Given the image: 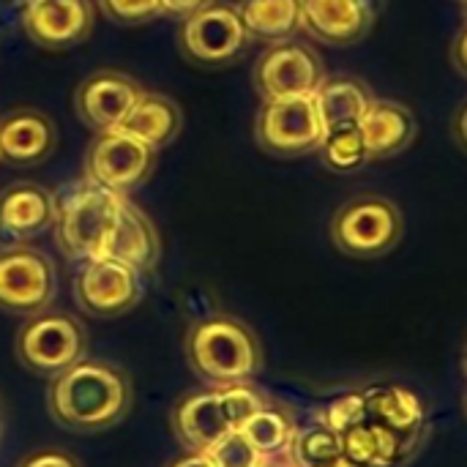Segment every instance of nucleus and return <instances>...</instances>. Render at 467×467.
Returning <instances> with one entry per match:
<instances>
[{"label":"nucleus","mask_w":467,"mask_h":467,"mask_svg":"<svg viewBox=\"0 0 467 467\" xmlns=\"http://www.w3.org/2000/svg\"><path fill=\"white\" fill-rule=\"evenodd\" d=\"M167 467H216V462L208 451H183Z\"/></svg>","instance_id":"34"},{"label":"nucleus","mask_w":467,"mask_h":467,"mask_svg":"<svg viewBox=\"0 0 467 467\" xmlns=\"http://www.w3.org/2000/svg\"><path fill=\"white\" fill-rule=\"evenodd\" d=\"M465 367H467V358H465Z\"/></svg>","instance_id":"40"},{"label":"nucleus","mask_w":467,"mask_h":467,"mask_svg":"<svg viewBox=\"0 0 467 467\" xmlns=\"http://www.w3.org/2000/svg\"><path fill=\"white\" fill-rule=\"evenodd\" d=\"M364 416H367L364 394H361V391H348V394L331 400V402L320 410V424L331 427L334 432H342L345 427L361 421Z\"/></svg>","instance_id":"31"},{"label":"nucleus","mask_w":467,"mask_h":467,"mask_svg":"<svg viewBox=\"0 0 467 467\" xmlns=\"http://www.w3.org/2000/svg\"><path fill=\"white\" fill-rule=\"evenodd\" d=\"M74 298L90 317H120L140 304L142 274L112 257L88 260L74 276Z\"/></svg>","instance_id":"11"},{"label":"nucleus","mask_w":467,"mask_h":467,"mask_svg":"<svg viewBox=\"0 0 467 467\" xmlns=\"http://www.w3.org/2000/svg\"><path fill=\"white\" fill-rule=\"evenodd\" d=\"M126 194L107 192L96 183L77 186L60 205L55 216V241L60 252L74 263H88L104 257V246L115 227L120 200Z\"/></svg>","instance_id":"3"},{"label":"nucleus","mask_w":467,"mask_h":467,"mask_svg":"<svg viewBox=\"0 0 467 467\" xmlns=\"http://www.w3.org/2000/svg\"><path fill=\"white\" fill-rule=\"evenodd\" d=\"M161 3V14L164 16H175V19H189L192 14H197V11H202L208 3H213V0H159Z\"/></svg>","instance_id":"33"},{"label":"nucleus","mask_w":467,"mask_h":467,"mask_svg":"<svg viewBox=\"0 0 467 467\" xmlns=\"http://www.w3.org/2000/svg\"><path fill=\"white\" fill-rule=\"evenodd\" d=\"M405 230L402 211L383 194H358L331 219V241L339 252L361 260L391 252Z\"/></svg>","instance_id":"5"},{"label":"nucleus","mask_w":467,"mask_h":467,"mask_svg":"<svg viewBox=\"0 0 467 467\" xmlns=\"http://www.w3.org/2000/svg\"><path fill=\"white\" fill-rule=\"evenodd\" d=\"M27 38L41 49H71L93 33L90 0H30L22 14Z\"/></svg>","instance_id":"14"},{"label":"nucleus","mask_w":467,"mask_h":467,"mask_svg":"<svg viewBox=\"0 0 467 467\" xmlns=\"http://www.w3.org/2000/svg\"><path fill=\"white\" fill-rule=\"evenodd\" d=\"M323 123L312 96L263 101L254 120L257 145L279 159H296L315 153L323 140Z\"/></svg>","instance_id":"9"},{"label":"nucleus","mask_w":467,"mask_h":467,"mask_svg":"<svg viewBox=\"0 0 467 467\" xmlns=\"http://www.w3.org/2000/svg\"><path fill=\"white\" fill-rule=\"evenodd\" d=\"M57 274L52 260L27 244L0 249V312L33 317L52 306Z\"/></svg>","instance_id":"7"},{"label":"nucleus","mask_w":467,"mask_h":467,"mask_svg":"<svg viewBox=\"0 0 467 467\" xmlns=\"http://www.w3.org/2000/svg\"><path fill=\"white\" fill-rule=\"evenodd\" d=\"M372 99L375 96L367 88V82H361L358 77H345V74L326 77L317 85V90L312 93V101H315L323 129L358 123Z\"/></svg>","instance_id":"23"},{"label":"nucleus","mask_w":467,"mask_h":467,"mask_svg":"<svg viewBox=\"0 0 467 467\" xmlns=\"http://www.w3.org/2000/svg\"><path fill=\"white\" fill-rule=\"evenodd\" d=\"M16 467H79V462L60 449H36Z\"/></svg>","instance_id":"32"},{"label":"nucleus","mask_w":467,"mask_h":467,"mask_svg":"<svg viewBox=\"0 0 467 467\" xmlns=\"http://www.w3.org/2000/svg\"><path fill=\"white\" fill-rule=\"evenodd\" d=\"M454 134H457V140L462 142L467 148V104L460 109V115H457V123H454Z\"/></svg>","instance_id":"36"},{"label":"nucleus","mask_w":467,"mask_h":467,"mask_svg":"<svg viewBox=\"0 0 467 467\" xmlns=\"http://www.w3.org/2000/svg\"><path fill=\"white\" fill-rule=\"evenodd\" d=\"M142 85L115 68H101L88 74L74 90V109L79 120L93 131H112L118 129L137 99L142 96Z\"/></svg>","instance_id":"12"},{"label":"nucleus","mask_w":467,"mask_h":467,"mask_svg":"<svg viewBox=\"0 0 467 467\" xmlns=\"http://www.w3.org/2000/svg\"><path fill=\"white\" fill-rule=\"evenodd\" d=\"M380 0H301V30L328 47H350L369 36Z\"/></svg>","instance_id":"13"},{"label":"nucleus","mask_w":467,"mask_h":467,"mask_svg":"<svg viewBox=\"0 0 467 467\" xmlns=\"http://www.w3.org/2000/svg\"><path fill=\"white\" fill-rule=\"evenodd\" d=\"M178 41L181 52L192 63L208 68L230 66L252 47V36L246 33L235 3L224 0H213L202 11L183 19Z\"/></svg>","instance_id":"6"},{"label":"nucleus","mask_w":467,"mask_h":467,"mask_svg":"<svg viewBox=\"0 0 467 467\" xmlns=\"http://www.w3.org/2000/svg\"><path fill=\"white\" fill-rule=\"evenodd\" d=\"M339 441H342L345 462L353 467H400L419 449V443L391 432L389 427L367 416L345 427L339 432Z\"/></svg>","instance_id":"19"},{"label":"nucleus","mask_w":467,"mask_h":467,"mask_svg":"<svg viewBox=\"0 0 467 467\" xmlns=\"http://www.w3.org/2000/svg\"><path fill=\"white\" fill-rule=\"evenodd\" d=\"M296 432H298V427H296V419L290 416V410H285L282 405H274V402H268L260 413H254L241 427V435L254 446V451L263 460H285Z\"/></svg>","instance_id":"25"},{"label":"nucleus","mask_w":467,"mask_h":467,"mask_svg":"<svg viewBox=\"0 0 467 467\" xmlns=\"http://www.w3.org/2000/svg\"><path fill=\"white\" fill-rule=\"evenodd\" d=\"M104 257H112L140 274H150L161 260V238L156 224L129 200H120V211L109 241L104 246Z\"/></svg>","instance_id":"18"},{"label":"nucleus","mask_w":467,"mask_h":467,"mask_svg":"<svg viewBox=\"0 0 467 467\" xmlns=\"http://www.w3.org/2000/svg\"><path fill=\"white\" fill-rule=\"evenodd\" d=\"M235 8L252 41L279 44L301 33V0H238Z\"/></svg>","instance_id":"24"},{"label":"nucleus","mask_w":467,"mask_h":467,"mask_svg":"<svg viewBox=\"0 0 467 467\" xmlns=\"http://www.w3.org/2000/svg\"><path fill=\"white\" fill-rule=\"evenodd\" d=\"M134 400L123 369L107 361L82 358L71 369L49 378V416L71 432H104L123 421Z\"/></svg>","instance_id":"1"},{"label":"nucleus","mask_w":467,"mask_h":467,"mask_svg":"<svg viewBox=\"0 0 467 467\" xmlns=\"http://www.w3.org/2000/svg\"><path fill=\"white\" fill-rule=\"evenodd\" d=\"M14 353L33 375L55 378L88 358V331L77 317L44 309L25 317L14 339Z\"/></svg>","instance_id":"4"},{"label":"nucleus","mask_w":467,"mask_h":467,"mask_svg":"<svg viewBox=\"0 0 467 467\" xmlns=\"http://www.w3.org/2000/svg\"><path fill=\"white\" fill-rule=\"evenodd\" d=\"M192 372L211 389L254 380L263 369V345L257 334L233 315H208L197 320L183 342Z\"/></svg>","instance_id":"2"},{"label":"nucleus","mask_w":467,"mask_h":467,"mask_svg":"<svg viewBox=\"0 0 467 467\" xmlns=\"http://www.w3.org/2000/svg\"><path fill=\"white\" fill-rule=\"evenodd\" d=\"M334 467H353V465H348V462H339V465H334Z\"/></svg>","instance_id":"39"},{"label":"nucleus","mask_w":467,"mask_h":467,"mask_svg":"<svg viewBox=\"0 0 467 467\" xmlns=\"http://www.w3.org/2000/svg\"><path fill=\"white\" fill-rule=\"evenodd\" d=\"M57 131L47 112L14 107L0 115V161L11 167H36L55 153Z\"/></svg>","instance_id":"15"},{"label":"nucleus","mask_w":467,"mask_h":467,"mask_svg":"<svg viewBox=\"0 0 467 467\" xmlns=\"http://www.w3.org/2000/svg\"><path fill=\"white\" fill-rule=\"evenodd\" d=\"M285 462L290 467H334L345 462L339 432H334L326 424L298 430Z\"/></svg>","instance_id":"26"},{"label":"nucleus","mask_w":467,"mask_h":467,"mask_svg":"<svg viewBox=\"0 0 467 467\" xmlns=\"http://www.w3.org/2000/svg\"><path fill=\"white\" fill-rule=\"evenodd\" d=\"M118 129L131 134L134 140L145 142L148 148L161 150L170 142H175V137L181 134L183 112L175 104V99H170L164 93L142 90V96L137 99V104L131 107V112L126 115V120Z\"/></svg>","instance_id":"22"},{"label":"nucleus","mask_w":467,"mask_h":467,"mask_svg":"<svg viewBox=\"0 0 467 467\" xmlns=\"http://www.w3.org/2000/svg\"><path fill=\"white\" fill-rule=\"evenodd\" d=\"M254 88L263 101L312 96L326 79L323 57L312 44L304 41H279L268 44L254 63Z\"/></svg>","instance_id":"10"},{"label":"nucleus","mask_w":467,"mask_h":467,"mask_svg":"<svg viewBox=\"0 0 467 467\" xmlns=\"http://www.w3.org/2000/svg\"><path fill=\"white\" fill-rule=\"evenodd\" d=\"M216 467H257L263 462V457L254 451V446L241 435V430L227 432L211 451Z\"/></svg>","instance_id":"29"},{"label":"nucleus","mask_w":467,"mask_h":467,"mask_svg":"<svg viewBox=\"0 0 467 467\" xmlns=\"http://www.w3.org/2000/svg\"><path fill=\"white\" fill-rule=\"evenodd\" d=\"M107 19L118 25H145L161 16L159 0H96Z\"/></svg>","instance_id":"30"},{"label":"nucleus","mask_w":467,"mask_h":467,"mask_svg":"<svg viewBox=\"0 0 467 467\" xmlns=\"http://www.w3.org/2000/svg\"><path fill=\"white\" fill-rule=\"evenodd\" d=\"M57 200L49 189L19 181L0 192V238L27 244L55 227Z\"/></svg>","instance_id":"16"},{"label":"nucleus","mask_w":467,"mask_h":467,"mask_svg":"<svg viewBox=\"0 0 467 467\" xmlns=\"http://www.w3.org/2000/svg\"><path fill=\"white\" fill-rule=\"evenodd\" d=\"M315 153H320L323 164L328 170H334V172H353V170H358V167H364L369 161L358 123L326 129Z\"/></svg>","instance_id":"27"},{"label":"nucleus","mask_w":467,"mask_h":467,"mask_svg":"<svg viewBox=\"0 0 467 467\" xmlns=\"http://www.w3.org/2000/svg\"><path fill=\"white\" fill-rule=\"evenodd\" d=\"M364 394V408H367V419L389 427L391 432L421 443L424 427H427V410L424 402L402 386L394 383H372L367 389H361Z\"/></svg>","instance_id":"21"},{"label":"nucleus","mask_w":467,"mask_h":467,"mask_svg":"<svg viewBox=\"0 0 467 467\" xmlns=\"http://www.w3.org/2000/svg\"><path fill=\"white\" fill-rule=\"evenodd\" d=\"M257 467H290L285 460H263Z\"/></svg>","instance_id":"37"},{"label":"nucleus","mask_w":467,"mask_h":467,"mask_svg":"<svg viewBox=\"0 0 467 467\" xmlns=\"http://www.w3.org/2000/svg\"><path fill=\"white\" fill-rule=\"evenodd\" d=\"M156 161L159 150L131 134L120 129L96 131L85 156V181L115 194H129L153 175Z\"/></svg>","instance_id":"8"},{"label":"nucleus","mask_w":467,"mask_h":467,"mask_svg":"<svg viewBox=\"0 0 467 467\" xmlns=\"http://www.w3.org/2000/svg\"><path fill=\"white\" fill-rule=\"evenodd\" d=\"M451 57H454V66H457L462 74H467V25L460 30V36L454 38Z\"/></svg>","instance_id":"35"},{"label":"nucleus","mask_w":467,"mask_h":467,"mask_svg":"<svg viewBox=\"0 0 467 467\" xmlns=\"http://www.w3.org/2000/svg\"><path fill=\"white\" fill-rule=\"evenodd\" d=\"M3 435H5V413H3V405H0V443H3Z\"/></svg>","instance_id":"38"},{"label":"nucleus","mask_w":467,"mask_h":467,"mask_svg":"<svg viewBox=\"0 0 467 467\" xmlns=\"http://www.w3.org/2000/svg\"><path fill=\"white\" fill-rule=\"evenodd\" d=\"M219 402L224 410V419L230 421L233 430H241L254 413H260L268 405V397L252 383H233V386H219Z\"/></svg>","instance_id":"28"},{"label":"nucleus","mask_w":467,"mask_h":467,"mask_svg":"<svg viewBox=\"0 0 467 467\" xmlns=\"http://www.w3.org/2000/svg\"><path fill=\"white\" fill-rule=\"evenodd\" d=\"M170 424L186 451H211L227 432H233L224 419L219 391L211 386L181 397L172 408Z\"/></svg>","instance_id":"17"},{"label":"nucleus","mask_w":467,"mask_h":467,"mask_svg":"<svg viewBox=\"0 0 467 467\" xmlns=\"http://www.w3.org/2000/svg\"><path fill=\"white\" fill-rule=\"evenodd\" d=\"M358 129H361L369 161L391 159L408 150L419 131L416 115L405 104L391 101V99H372L367 112L358 120Z\"/></svg>","instance_id":"20"}]
</instances>
